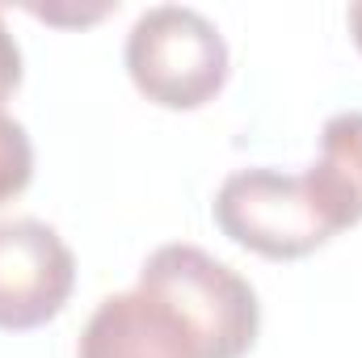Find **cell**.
I'll return each instance as SVG.
<instances>
[{"label": "cell", "mask_w": 362, "mask_h": 358, "mask_svg": "<svg viewBox=\"0 0 362 358\" xmlns=\"http://www.w3.org/2000/svg\"><path fill=\"white\" fill-rule=\"evenodd\" d=\"M127 72L148 101L198 110L228 81V42L206 13L189 4H152L127 34Z\"/></svg>", "instance_id": "cell-2"}, {"label": "cell", "mask_w": 362, "mask_h": 358, "mask_svg": "<svg viewBox=\"0 0 362 358\" xmlns=\"http://www.w3.org/2000/svg\"><path fill=\"white\" fill-rule=\"evenodd\" d=\"M17 85H21V47H17V38L8 34L4 13H0V101L17 89Z\"/></svg>", "instance_id": "cell-8"}, {"label": "cell", "mask_w": 362, "mask_h": 358, "mask_svg": "<svg viewBox=\"0 0 362 358\" xmlns=\"http://www.w3.org/2000/svg\"><path fill=\"white\" fill-rule=\"evenodd\" d=\"M135 291L173 316L198 358H245L257 342L262 304L253 282L198 245H160L144 262Z\"/></svg>", "instance_id": "cell-1"}, {"label": "cell", "mask_w": 362, "mask_h": 358, "mask_svg": "<svg viewBox=\"0 0 362 358\" xmlns=\"http://www.w3.org/2000/svg\"><path fill=\"white\" fill-rule=\"evenodd\" d=\"M303 185L333 236L362 219V110H341L320 127V156Z\"/></svg>", "instance_id": "cell-6"}, {"label": "cell", "mask_w": 362, "mask_h": 358, "mask_svg": "<svg viewBox=\"0 0 362 358\" xmlns=\"http://www.w3.org/2000/svg\"><path fill=\"white\" fill-rule=\"evenodd\" d=\"M76 358H198L173 316L144 291L105 295L81 333Z\"/></svg>", "instance_id": "cell-5"}, {"label": "cell", "mask_w": 362, "mask_h": 358, "mask_svg": "<svg viewBox=\"0 0 362 358\" xmlns=\"http://www.w3.org/2000/svg\"><path fill=\"white\" fill-rule=\"evenodd\" d=\"M215 224L228 241L270 262L308 258L333 236L303 185V173L295 178L266 165L223 178L215 194Z\"/></svg>", "instance_id": "cell-3"}, {"label": "cell", "mask_w": 362, "mask_h": 358, "mask_svg": "<svg viewBox=\"0 0 362 358\" xmlns=\"http://www.w3.org/2000/svg\"><path fill=\"white\" fill-rule=\"evenodd\" d=\"M350 30H354V42L362 47V4H350Z\"/></svg>", "instance_id": "cell-9"}, {"label": "cell", "mask_w": 362, "mask_h": 358, "mask_svg": "<svg viewBox=\"0 0 362 358\" xmlns=\"http://www.w3.org/2000/svg\"><path fill=\"white\" fill-rule=\"evenodd\" d=\"M34 178V144L25 127L0 110V202L17 198Z\"/></svg>", "instance_id": "cell-7"}, {"label": "cell", "mask_w": 362, "mask_h": 358, "mask_svg": "<svg viewBox=\"0 0 362 358\" xmlns=\"http://www.w3.org/2000/svg\"><path fill=\"white\" fill-rule=\"evenodd\" d=\"M76 287V258L42 219H0V329L25 333L55 321Z\"/></svg>", "instance_id": "cell-4"}]
</instances>
